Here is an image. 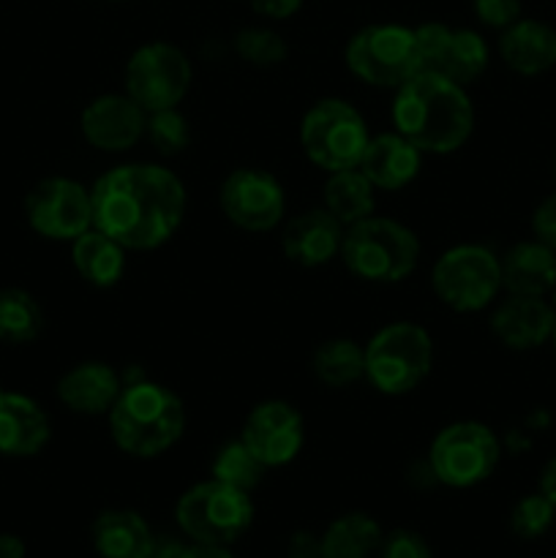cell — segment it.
Returning a JSON list of instances; mask_svg holds the SVG:
<instances>
[{
    "label": "cell",
    "mask_w": 556,
    "mask_h": 558,
    "mask_svg": "<svg viewBox=\"0 0 556 558\" xmlns=\"http://www.w3.org/2000/svg\"><path fill=\"white\" fill-rule=\"evenodd\" d=\"M93 227L125 251H153L174 238L185 218L183 183L158 163H123L90 189Z\"/></svg>",
    "instance_id": "1"
},
{
    "label": "cell",
    "mask_w": 556,
    "mask_h": 558,
    "mask_svg": "<svg viewBox=\"0 0 556 558\" xmlns=\"http://www.w3.org/2000/svg\"><path fill=\"white\" fill-rule=\"evenodd\" d=\"M392 123L403 140L420 153L447 156L467 145L474 131V107L467 87L434 74L418 71L396 90Z\"/></svg>",
    "instance_id": "2"
},
{
    "label": "cell",
    "mask_w": 556,
    "mask_h": 558,
    "mask_svg": "<svg viewBox=\"0 0 556 558\" xmlns=\"http://www.w3.org/2000/svg\"><path fill=\"white\" fill-rule=\"evenodd\" d=\"M109 417L114 445L131 458H158L172 450L185 430V407L158 381H125Z\"/></svg>",
    "instance_id": "3"
},
{
    "label": "cell",
    "mask_w": 556,
    "mask_h": 558,
    "mask_svg": "<svg viewBox=\"0 0 556 558\" xmlns=\"http://www.w3.org/2000/svg\"><path fill=\"white\" fill-rule=\"evenodd\" d=\"M352 276L368 283H398L420 262V240L407 223L368 216L343 229L341 254Z\"/></svg>",
    "instance_id": "4"
},
{
    "label": "cell",
    "mask_w": 556,
    "mask_h": 558,
    "mask_svg": "<svg viewBox=\"0 0 556 558\" xmlns=\"http://www.w3.org/2000/svg\"><path fill=\"white\" fill-rule=\"evenodd\" d=\"M434 365V341L414 322L387 325L365 343V379L382 396H407L418 390Z\"/></svg>",
    "instance_id": "5"
},
{
    "label": "cell",
    "mask_w": 556,
    "mask_h": 558,
    "mask_svg": "<svg viewBox=\"0 0 556 558\" xmlns=\"http://www.w3.org/2000/svg\"><path fill=\"white\" fill-rule=\"evenodd\" d=\"M178 526L196 545L238 543L254 523V501L245 490L232 488L221 480H207L185 490L174 507Z\"/></svg>",
    "instance_id": "6"
},
{
    "label": "cell",
    "mask_w": 556,
    "mask_h": 558,
    "mask_svg": "<svg viewBox=\"0 0 556 558\" xmlns=\"http://www.w3.org/2000/svg\"><path fill=\"white\" fill-rule=\"evenodd\" d=\"M368 125L365 118L341 98H322L300 123V145L314 167L330 172L358 169L365 147H368Z\"/></svg>",
    "instance_id": "7"
},
{
    "label": "cell",
    "mask_w": 556,
    "mask_h": 558,
    "mask_svg": "<svg viewBox=\"0 0 556 558\" xmlns=\"http://www.w3.org/2000/svg\"><path fill=\"white\" fill-rule=\"evenodd\" d=\"M347 69L371 87H398L420 71L414 27L379 22L365 25L349 38L343 49Z\"/></svg>",
    "instance_id": "8"
},
{
    "label": "cell",
    "mask_w": 556,
    "mask_h": 558,
    "mask_svg": "<svg viewBox=\"0 0 556 558\" xmlns=\"http://www.w3.org/2000/svg\"><path fill=\"white\" fill-rule=\"evenodd\" d=\"M434 294L458 314L488 308L501 289V262L485 245L447 248L431 270Z\"/></svg>",
    "instance_id": "9"
},
{
    "label": "cell",
    "mask_w": 556,
    "mask_h": 558,
    "mask_svg": "<svg viewBox=\"0 0 556 558\" xmlns=\"http://www.w3.org/2000/svg\"><path fill=\"white\" fill-rule=\"evenodd\" d=\"M501 445L488 425L461 420L436 434L431 441V474L447 488H472L485 483L499 466Z\"/></svg>",
    "instance_id": "10"
},
{
    "label": "cell",
    "mask_w": 556,
    "mask_h": 558,
    "mask_svg": "<svg viewBox=\"0 0 556 558\" xmlns=\"http://www.w3.org/2000/svg\"><path fill=\"white\" fill-rule=\"evenodd\" d=\"M191 60L169 41L142 44L125 63V93L150 112L178 109L191 87Z\"/></svg>",
    "instance_id": "11"
},
{
    "label": "cell",
    "mask_w": 556,
    "mask_h": 558,
    "mask_svg": "<svg viewBox=\"0 0 556 558\" xmlns=\"http://www.w3.org/2000/svg\"><path fill=\"white\" fill-rule=\"evenodd\" d=\"M25 218L41 238L71 243L93 229L90 189L71 178H44L27 194Z\"/></svg>",
    "instance_id": "12"
},
{
    "label": "cell",
    "mask_w": 556,
    "mask_h": 558,
    "mask_svg": "<svg viewBox=\"0 0 556 558\" xmlns=\"http://www.w3.org/2000/svg\"><path fill=\"white\" fill-rule=\"evenodd\" d=\"M420 71H434L456 85H472L488 69V44L480 33L467 27H447L442 22H425L414 27Z\"/></svg>",
    "instance_id": "13"
},
{
    "label": "cell",
    "mask_w": 556,
    "mask_h": 558,
    "mask_svg": "<svg viewBox=\"0 0 556 558\" xmlns=\"http://www.w3.org/2000/svg\"><path fill=\"white\" fill-rule=\"evenodd\" d=\"M218 205L227 221L243 232H270L281 223L287 196L276 174L245 167L227 174L218 191Z\"/></svg>",
    "instance_id": "14"
},
{
    "label": "cell",
    "mask_w": 556,
    "mask_h": 558,
    "mask_svg": "<svg viewBox=\"0 0 556 558\" xmlns=\"http://www.w3.org/2000/svg\"><path fill=\"white\" fill-rule=\"evenodd\" d=\"M240 441L265 469L287 466L303 450L305 423L292 403L265 401L249 412Z\"/></svg>",
    "instance_id": "15"
},
{
    "label": "cell",
    "mask_w": 556,
    "mask_h": 558,
    "mask_svg": "<svg viewBox=\"0 0 556 558\" xmlns=\"http://www.w3.org/2000/svg\"><path fill=\"white\" fill-rule=\"evenodd\" d=\"M80 129L96 150L123 153L147 134V112L129 93H107L82 109Z\"/></svg>",
    "instance_id": "16"
},
{
    "label": "cell",
    "mask_w": 556,
    "mask_h": 558,
    "mask_svg": "<svg viewBox=\"0 0 556 558\" xmlns=\"http://www.w3.org/2000/svg\"><path fill=\"white\" fill-rule=\"evenodd\" d=\"M556 325V311L545 303V298L529 294H510L496 305L491 314V332L516 352H529L551 341Z\"/></svg>",
    "instance_id": "17"
},
{
    "label": "cell",
    "mask_w": 556,
    "mask_h": 558,
    "mask_svg": "<svg viewBox=\"0 0 556 558\" xmlns=\"http://www.w3.org/2000/svg\"><path fill=\"white\" fill-rule=\"evenodd\" d=\"M52 439V423L36 398L0 390V456L33 458Z\"/></svg>",
    "instance_id": "18"
},
{
    "label": "cell",
    "mask_w": 556,
    "mask_h": 558,
    "mask_svg": "<svg viewBox=\"0 0 556 558\" xmlns=\"http://www.w3.org/2000/svg\"><path fill=\"white\" fill-rule=\"evenodd\" d=\"M343 227L322 207L294 216L281 232V248L300 267H322L341 254Z\"/></svg>",
    "instance_id": "19"
},
{
    "label": "cell",
    "mask_w": 556,
    "mask_h": 558,
    "mask_svg": "<svg viewBox=\"0 0 556 558\" xmlns=\"http://www.w3.org/2000/svg\"><path fill=\"white\" fill-rule=\"evenodd\" d=\"M123 379L107 363H80L65 371L58 381V398L69 412L82 417H101L112 412L123 392Z\"/></svg>",
    "instance_id": "20"
},
{
    "label": "cell",
    "mask_w": 556,
    "mask_h": 558,
    "mask_svg": "<svg viewBox=\"0 0 556 558\" xmlns=\"http://www.w3.org/2000/svg\"><path fill=\"white\" fill-rule=\"evenodd\" d=\"M423 167V153L403 140L398 131L392 134L371 136L363 158H360V172L371 180V185L379 191H401L412 183Z\"/></svg>",
    "instance_id": "21"
},
{
    "label": "cell",
    "mask_w": 556,
    "mask_h": 558,
    "mask_svg": "<svg viewBox=\"0 0 556 558\" xmlns=\"http://www.w3.org/2000/svg\"><path fill=\"white\" fill-rule=\"evenodd\" d=\"M499 54L521 76L545 74L556 65V31L548 22L518 20L501 31Z\"/></svg>",
    "instance_id": "22"
},
{
    "label": "cell",
    "mask_w": 556,
    "mask_h": 558,
    "mask_svg": "<svg viewBox=\"0 0 556 558\" xmlns=\"http://www.w3.org/2000/svg\"><path fill=\"white\" fill-rule=\"evenodd\" d=\"M501 262V287L510 294L545 298L556 287V251L540 240L512 245Z\"/></svg>",
    "instance_id": "23"
},
{
    "label": "cell",
    "mask_w": 556,
    "mask_h": 558,
    "mask_svg": "<svg viewBox=\"0 0 556 558\" xmlns=\"http://www.w3.org/2000/svg\"><path fill=\"white\" fill-rule=\"evenodd\" d=\"M156 537L134 510H107L93 523V548L98 558H147Z\"/></svg>",
    "instance_id": "24"
},
{
    "label": "cell",
    "mask_w": 556,
    "mask_h": 558,
    "mask_svg": "<svg viewBox=\"0 0 556 558\" xmlns=\"http://www.w3.org/2000/svg\"><path fill=\"white\" fill-rule=\"evenodd\" d=\"M71 262L85 283L96 289H109L123 278L125 248L104 234L101 229H87L76 240H71Z\"/></svg>",
    "instance_id": "25"
},
{
    "label": "cell",
    "mask_w": 556,
    "mask_h": 558,
    "mask_svg": "<svg viewBox=\"0 0 556 558\" xmlns=\"http://www.w3.org/2000/svg\"><path fill=\"white\" fill-rule=\"evenodd\" d=\"M382 526L365 512L336 518L319 539V558H371L379 554Z\"/></svg>",
    "instance_id": "26"
},
{
    "label": "cell",
    "mask_w": 556,
    "mask_h": 558,
    "mask_svg": "<svg viewBox=\"0 0 556 558\" xmlns=\"http://www.w3.org/2000/svg\"><path fill=\"white\" fill-rule=\"evenodd\" d=\"M376 189L360 169H341L330 172L325 183V210L341 223L343 229L363 218L374 216Z\"/></svg>",
    "instance_id": "27"
},
{
    "label": "cell",
    "mask_w": 556,
    "mask_h": 558,
    "mask_svg": "<svg viewBox=\"0 0 556 558\" xmlns=\"http://www.w3.org/2000/svg\"><path fill=\"white\" fill-rule=\"evenodd\" d=\"M314 374L327 387H349L365 376V349L352 338H330L316 347Z\"/></svg>",
    "instance_id": "28"
},
{
    "label": "cell",
    "mask_w": 556,
    "mask_h": 558,
    "mask_svg": "<svg viewBox=\"0 0 556 558\" xmlns=\"http://www.w3.org/2000/svg\"><path fill=\"white\" fill-rule=\"evenodd\" d=\"M44 327V311L31 292L16 287L0 289V341L31 343Z\"/></svg>",
    "instance_id": "29"
},
{
    "label": "cell",
    "mask_w": 556,
    "mask_h": 558,
    "mask_svg": "<svg viewBox=\"0 0 556 558\" xmlns=\"http://www.w3.org/2000/svg\"><path fill=\"white\" fill-rule=\"evenodd\" d=\"M265 472L267 469L256 461L254 452L240 439L223 445L218 456L213 458V480H221V483L245 490V494H251L262 483Z\"/></svg>",
    "instance_id": "30"
},
{
    "label": "cell",
    "mask_w": 556,
    "mask_h": 558,
    "mask_svg": "<svg viewBox=\"0 0 556 558\" xmlns=\"http://www.w3.org/2000/svg\"><path fill=\"white\" fill-rule=\"evenodd\" d=\"M234 52L251 65L259 69H270L287 60V44L270 27H243L234 36Z\"/></svg>",
    "instance_id": "31"
},
{
    "label": "cell",
    "mask_w": 556,
    "mask_h": 558,
    "mask_svg": "<svg viewBox=\"0 0 556 558\" xmlns=\"http://www.w3.org/2000/svg\"><path fill=\"white\" fill-rule=\"evenodd\" d=\"M556 521V507L545 499L543 494H529L512 507L510 512V529L516 537L521 539H537L554 526Z\"/></svg>",
    "instance_id": "32"
},
{
    "label": "cell",
    "mask_w": 556,
    "mask_h": 558,
    "mask_svg": "<svg viewBox=\"0 0 556 558\" xmlns=\"http://www.w3.org/2000/svg\"><path fill=\"white\" fill-rule=\"evenodd\" d=\"M147 136L156 145V150L167 153H180L189 145V123H185L183 114L178 109H161V112L147 114Z\"/></svg>",
    "instance_id": "33"
},
{
    "label": "cell",
    "mask_w": 556,
    "mask_h": 558,
    "mask_svg": "<svg viewBox=\"0 0 556 558\" xmlns=\"http://www.w3.org/2000/svg\"><path fill=\"white\" fill-rule=\"evenodd\" d=\"M382 558H434L431 556V545L425 537H420L412 529H396L387 537H382L379 545Z\"/></svg>",
    "instance_id": "34"
},
{
    "label": "cell",
    "mask_w": 556,
    "mask_h": 558,
    "mask_svg": "<svg viewBox=\"0 0 556 558\" xmlns=\"http://www.w3.org/2000/svg\"><path fill=\"white\" fill-rule=\"evenodd\" d=\"M474 14L485 27L505 31L521 20V0H472Z\"/></svg>",
    "instance_id": "35"
},
{
    "label": "cell",
    "mask_w": 556,
    "mask_h": 558,
    "mask_svg": "<svg viewBox=\"0 0 556 558\" xmlns=\"http://www.w3.org/2000/svg\"><path fill=\"white\" fill-rule=\"evenodd\" d=\"M534 240L556 251V194L545 196L532 216Z\"/></svg>",
    "instance_id": "36"
},
{
    "label": "cell",
    "mask_w": 556,
    "mask_h": 558,
    "mask_svg": "<svg viewBox=\"0 0 556 558\" xmlns=\"http://www.w3.org/2000/svg\"><path fill=\"white\" fill-rule=\"evenodd\" d=\"M245 3L267 20H289L292 14H298L303 0H245Z\"/></svg>",
    "instance_id": "37"
},
{
    "label": "cell",
    "mask_w": 556,
    "mask_h": 558,
    "mask_svg": "<svg viewBox=\"0 0 556 558\" xmlns=\"http://www.w3.org/2000/svg\"><path fill=\"white\" fill-rule=\"evenodd\" d=\"M25 556H27L25 539L9 532L0 534V558H25Z\"/></svg>",
    "instance_id": "38"
},
{
    "label": "cell",
    "mask_w": 556,
    "mask_h": 558,
    "mask_svg": "<svg viewBox=\"0 0 556 558\" xmlns=\"http://www.w3.org/2000/svg\"><path fill=\"white\" fill-rule=\"evenodd\" d=\"M540 494L556 507V458H551V461L545 463L543 474H540Z\"/></svg>",
    "instance_id": "39"
},
{
    "label": "cell",
    "mask_w": 556,
    "mask_h": 558,
    "mask_svg": "<svg viewBox=\"0 0 556 558\" xmlns=\"http://www.w3.org/2000/svg\"><path fill=\"white\" fill-rule=\"evenodd\" d=\"M183 558H238L229 548L223 545H196L194 548H185Z\"/></svg>",
    "instance_id": "40"
},
{
    "label": "cell",
    "mask_w": 556,
    "mask_h": 558,
    "mask_svg": "<svg viewBox=\"0 0 556 558\" xmlns=\"http://www.w3.org/2000/svg\"><path fill=\"white\" fill-rule=\"evenodd\" d=\"M183 556H185V545L169 543V539H156V545H153L150 556L147 558H183Z\"/></svg>",
    "instance_id": "41"
},
{
    "label": "cell",
    "mask_w": 556,
    "mask_h": 558,
    "mask_svg": "<svg viewBox=\"0 0 556 558\" xmlns=\"http://www.w3.org/2000/svg\"><path fill=\"white\" fill-rule=\"evenodd\" d=\"M551 343H554V349H556V325H554V336H551Z\"/></svg>",
    "instance_id": "42"
},
{
    "label": "cell",
    "mask_w": 556,
    "mask_h": 558,
    "mask_svg": "<svg viewBox=\"0 0 556 558\" xmlns=\"http://www.w3.org/2000/svg\"><path fill=\"white\" fill-rule=\"evenodd\" d=\"M554 174H556V163H554Z\"/></svg>",
    "instance_id": "43"
},
{
    "label": "cell",
    "mask_w": 556,
    "mask_h": 558,
    "mask_svg": "<svg viewBox=\"0 0 556 558\" xmlns=\"http://www.w3.org/2000/svg\"><path fill=\"white\" fill-rule=\"evenodd\" d=\"M114 3H118V0H114Z\"/></svg>",
    "instance_id": "44"
}]
</instances>
